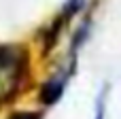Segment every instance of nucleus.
I'll return each instance as SVG.
<instances>
[{
  "label": "nucleus",
  "mask_w": 121,
  "mask_h": 119,
  "mask_svg": "<svg viewBox=\"0 0 121 119\" xmlns=\"http://www.w3.org/2000/svg\"><path fill=\"white\" fill-rule=\"evenodd\" d=\"M0 106L13 104L32 83L30 49L26 45H0Z\"/></svg>",
  "instance_id": "f257e3e1"
},
{
  "label": "nucleus",
  "mask_w": 121,
  "mask_h": 119,
  "mask_svg": "<svg viewBox=\"0 0 121 119\" xmlns=\"http://www.w3.org/2000/svg\"><path fill=\"white\" fill-rule=\"evenodd\" d=\"M72 77H74V75H72V72L68 70V66L64 64L57 72H53L47 81H43V85L38 87V94H36V100H38L40 109L49 111V109H53L55 104H60L62 98H64V94H66V89H68V83H70Z\"/></svg>",
  "instance_id": "f03ea898"
},
{
  "label": "nucleus",
  "mask_w": 121,
  "mask_h": 119,
  "mask_svg": "<svg viewBox=\"0 0 121 119\" xmlns=\"http://www.w3.org/2000/svg\"><path fill=\"white\" fill-rule=\"evenodd\" d=\"M72 19H74V17H72L68 11L60 9V13H57L49 23H45V26L38 30L36 43L40 45V57H43V60H47V57L55 51V47H57L60 40H62V34H64L66 26H68Z\"/></svg>",
  "instance_id": "7ed1b4c3"
},
{
  "label": "nucleus",
  "mask_w": 121,
  "mask_h": 119,
  "mask_svg": "<svg viewBox=\"0 0 121 119\" xmlns=\"http://www.w3.org/2000/svg\"><path fill=\"white\" fill-rule=\"evenodd\" d=\"M111 89H113V83L111 81H104L96 94V102H94V117L91 119H106L108 113V98H111Z\"/></svg>",
  "instance_id": "20e7f679"
},
{
  "label": "nucleus",
  "mask_w": 121,
  "mask_h": 119,
  "mask_svg": "<svg viewBox=\"0 0 121 119\" xmlns=\"http://www.w3.org/2000/svg\"><path fill=\"white\" fill-rule=\"evenodd\" d=\"M45 109H26V111H11L6 119H45Z\"/></svg>",
  "instance_id": "39448f33"
}]
</instances>
